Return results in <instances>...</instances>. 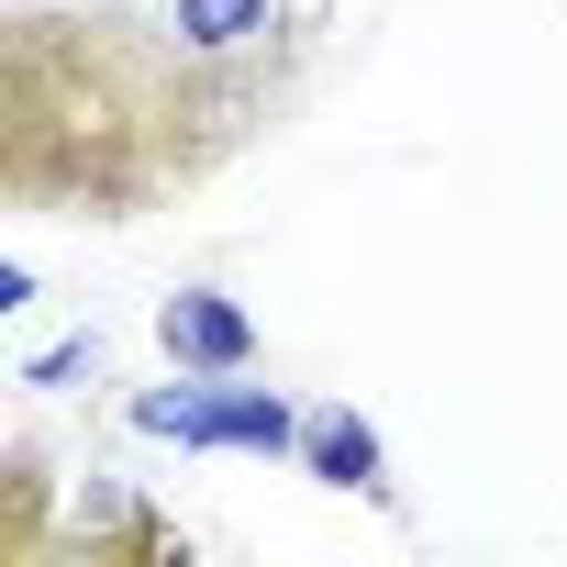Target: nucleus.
Masks as SVG:
<instances>
[{"instance_id": "obj_7", "label": "nucleus", "mask_w": 567, "mask_h": 567, "mask_svg": "<svg viewBox=\"0 0 567 567\" xmlns=\"http://www.w3.org/2000/svg\"><path fill=\"white\" fill-rule=\"evenodd\" d=\"M45 556V456L12 445L0 456V567H34Z\"/></svg>"}, {"instance_id": "obj_3", "label": "nucleus", "mask_w": 567, "mask_h": 567, "mask_svg": "<svg viewBox=\"0 0 567 567\" xmlns=\"http://www.w3.org/2000/svg\"><path fill=\"white\" fill-rule=\"evenodd\" d=\"M156 346H167V368H189V379H245V368H256V323H245V301H223V290H167V301H156Z\"/></svg>"}, {"instance_id": "obj_4", "label": "nucleus", "mask_w": 567, "mask_h": 567, "mask_svg": "<svg viewBox=\"0 0 567 567\" xmlns=\"http://www.w3.org/2000/svg\"><path fill=\"white\" fill-rule=\"evenodd\" d=\"M167 34L212 68H267L290 45V0H167Z\"/></svg>"}, {"instance_id": "obj_8", "label": "nucleus", "mask_w": 567, "mask_h": 567, "mask_svg": "<svg viewBox=\"0 0 567 567\" xmlns=\"http://www.w3.org/2000/svg\"><path fill=\"white\" fill-rule=\"evenodd\" d=\"M68 379H101V334H79V346L34 357V390H68Z\"/></svg>"}, {"instance_id": "obj_1", "label": "nucleus", "mask_w": 567, "mask_h": 567, "mask_svg": "<svg viewBox=\"0 0 567 567\" xmlns=\"http://www.w3.org/2000/svg\"><path fill=\"white\" fill-rule=\"evenodd\" d=\"M256 134V68H212L134 12L0 23V200L145 223Z\"/></svg>"}, {"instance_id": "obj_6", "label": "nucleus", "mask_w": 567, "mask_h": 567, "mask_svg": "<svg viewBox=\"0 0 567 567\" xmlns=\"http://www.w3.org/2000/svg\"><path fill=\"white\" fill-rule=\"evenodd\" d=\"M90 567H189V534H167L145 501H101V523L79 534Z\"/></svg>"}, {"instance_id": "obj_5", "label": "nucleus", "mask_w": 567, "mask_h": 567, "mask_svg": "<svg viewBox=\"0 0 567 567\" xmlns=\"http://www.w3.org/2000/svg\"><path fill=\"white\" fill-rule=\"evenodd\" d=\"M379 423H357V412H301V478H323V489H379Z\"/></svg>"}, {"instance_id": "obj_2", "label": "nucleus", "mask_w": 567, "mask_h": 567, "mask_svg": "<svg viewBox=\"0 0 567 567\" xmlns=\"http://www.w3.org/2000/svg\"><path fill=\"white\" fill-rule=\"evenodd\" d=\"M134 434H178V445H234V456H301V412L278 390H145L134 401Z\"/></svg>"}]
</instances>
